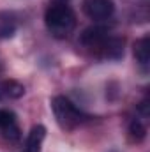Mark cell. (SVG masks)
<instances>
[{
    "label": "cell",
    "mask_w": 150,
    "mask_h": 152,
    "mask_svg": "<svg viewBox=\"0 0 150 152\" xmlns=\"http://www.w3.org/2000/svg\"><path fill=\"white\" fill-rule=\"evenodd\" d=\"M44 23L51 36L55 37H67L76 27V16L73 9L66 4H53L46 9Z\"/></svg>",
    "instance_id": "1"
},
{
    "label": "cell",
    "mask_w": 150,
    "mask_h": 152,
    "mask_svg": "<svg viewBox=\"0 0 150 152\" xmlns=\"http://www.w3.org/2000/svg\"><path fill=\"white\" fill-rule=\"evenodd\" d=\"M25 94V87L16 80H2L0 81V101L4 99H20Z\"/></svg>",
    "instance_id": "7"
},
{
    "label": "cell",
    "mask_w": 150,
    "mask_h": 152,
    "mask_svg": "<svg viewBox=\"0 0 150 152\" xmlns=\"http://www.w3.org/2000/svg\"><path fill=\"white\" fill-rule=\"evenodd\" d=\"M16 32V21L9 14H0V39L12 37Z\"/></svg>",
    "instance_id": "10"
},
{
    "label": "cell",
    "mask_w": 150,
    "mask_h": 152,
    "mask_svg": "<svg viewBox=\"0 0 150 152\" xmlns=\"http://www.w3.org/2000/svg\"><path fill=\"white\" fill-rule=\"evenodd\" d=\"M129 133H131V138H133L136 143H140V142H143L145 136H147V127H145L140 120H133L131 126H129Z\"/></svg>",
    "instance_id": "11"
},
{
    "label": "cell",
    "mask_w": 150,
    "mask_h": 152,
    "mask_svg": "<svg viewBox=\"0 0 150 152\" xmlns=\"http://www.w3.org/2000/svg\"><path fill=\"white\" fill-rule=\"evenodd\" d=\"M67 0H55V4H66Z\"/></svg>",
    "instance_id": "12"
},
{
    "label": "cell",
    "mask_w": 150,
    "mask_h": 152,
    "mask_svg": "<svg viewBox=\"0 0 150 152\" xmlns=\"http://www.w3.org/2000/svg\"><path fill=\"white\" fill-rule=\"evenodd\" d=\"M46 138V127L44 126H34L28 133V138H27V143H25V151L23 152H41L42 147V142Z\"/></svg>",
    "instance_id": "8"
},
{
    "label": "cell",
    "mask_w": 150,
    "mask_h": 152,
    "mask_svg": "<svg viewBox=\"0 0 150 152\" xmlns=\"http://www.w3.org/2000/svg\"><path fill=\"white\" fill-rule=\"evenodd\" d=\"M101 57L104 58H120L124 55V41L118 37H108L103 41V44L97 48Z\"/></svg>",
    "instance_id": "6"
},
{
    "label": "cell",
    "mask_w": 150,
    "mask_h": 152,
    "mask_svg": "<svg viewBox=\"0 0 150 152\" xmlns=\"http://www.w3.org/2000/svg\"><path fill=\"white\" fill-rule=\"evenodd\" d=\"M0 136H4L9 142H18L20 136H21L16 115L12 113L11 110L0 108Z\"/></svg>",
    "instance_id": "4"
},
{
    "label": "cell",
    "mask_w": 150,
    "mask_h": 152,
    "mask_svg": "<svg viewBox=\"0 0 150 152\" xmlns=\"http://www.w3.org/2000/svg\"><path fill=\"white\" fill-rule=\"evenodd\" d=\"M106 37H108V30H106V28H103V27H88V28H85L83 34L79 36V42L85 44L87 48L97 50Z\"/></svg>",
    "instance_id": "5"
},
{
    "label": "cell",
    "mask_w": 150,
    "mask_h": 152,
    "mask_svg": "<svg viewBox=\"0 0 150 152\" xmlns=\"http://www.w3.org/2000/svg\"><path fill=\"white\" fill-rule=\"evenodd\" d=\"M134 57H136V60L141 66L149 64V60H150V37L149 36H145V37L136 41V44H134Z\"/></svg>",
    "instance_id": "9"
},
{
    "label": "cell",
    "mask_w": 150,
    "mask_h": 152,
    "mask_svg": "<svg viewBox=\"0 0 150 152\" xmlns=\"http://www.w3.org/2000/svg\"><path fill=\"white\" fill-rule=\"evenodd\" d=\"M51 110H53V115H55L58 126L66 131L76 129L85 120V115L76 108L74 103L64 96H55L51 99Z\"/></svg>",
    "instance_id": "2"
},
{
    "label": "cell",
    "mask_w": 150,
    "mask_h": 152,
    "mask_svg": "<svg viewBox=\"0 0 150 152\" xmlns=\"http://www.w3.org/2000/svg\"><path fill=\"white\" fill-rule=\"evenodd\" d=\"M83 7H85L87 16L95 21L108 20L115 12V4L111 0H87Z\"/></svg>",
    "instance_id": "3"
}]
</instances>
